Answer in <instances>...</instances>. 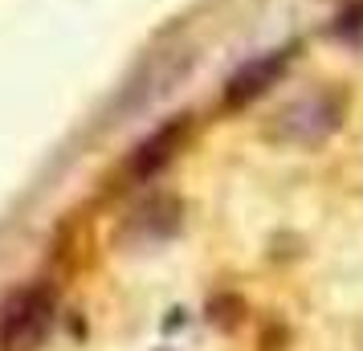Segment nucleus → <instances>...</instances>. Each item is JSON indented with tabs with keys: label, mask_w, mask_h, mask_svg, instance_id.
Here are the masks:
<instances>
[{
	"label": "nucleus",
	"mask_w": 363,
	"mask_h": 351,
	"mask_svg": "<svg viewBox=\"0 0 363 351\" xmlns=\"http://www.w3.org/2000/svg\"><path fill=\"white\" fill-rule=\"evenodd\" d=\"M335 37H343L351 45H363V0H355L343 17L335 21Z\"/></svg>",
	"instance_id": "obj_5"
},
{
	"label": "nucleus",
	"mask_w": 363,
	"mask_h": 351,
	"mask_svg": "<svg viewBox=\"0 0 363 351\" xmlns=\"http://www.w3.org/2000/svg\"><path fill=\"white\" fill-rule=\"evenodd\" d=\"M184 135H188V118H176V123H167V127H160V131L151 135L143 147L135 151V164L131 172L135 176H151V172H160V167L180 151L184 143Z\"/></svg>",
	"instance_id": "obj_4"
},
{
	"label": "nucleus",
	"mask_w": 363,
	"mask_h": 351,
	"mask_svg": "<svg viewBox=\"0 0 363 351\" xmlns=\"http://www.w3.org/2000/svg\"><path fill=\"white\" fill-rule=\"evenodd\" d=\"M343 111H347V102L339 90H327V86L323 90H306V94L286 102L278 115L269 118L265 139H274L281 147H318L327 135L339 131Z\"/></svg>",
	"instance_id": "obj_1"
},
{
	"label": "nucleus",
	"mask_w": 363,
	"mask_h": 351,
	"mask_svg": "<svg viewBox=\"0 0 363 351\" xmlns=\"http://www.w3.org/2000/svg\"><path fill=\"white\" fill-rule=\"evenodd\" d=\"M53 311H57V299H53L50 286H25V290H17L9 299V306H4V315H0V343H9L17 351L37 347L45 339V331H50Z\"/></svg>",
	"instance_id": "obj_2"
},
{
	"label": "nucleus",
	"mask_w": 363,
	"mask_h": 351,
	"mask_svg": "<svg viewBox=\"0 0 363 351\" xmlns=\"http://www.w3.org/2000/svg\"><path fill=\"white\" fill-rule=\"evenodd\" d=\"M290 57H294V45H281V50L249 57L245 66L229 78V86H225V102H229V106H249L253 99H262L265 90L290 69Z\"/></svg>",
	"instance_id": "obj_3"
}]
</instances>
